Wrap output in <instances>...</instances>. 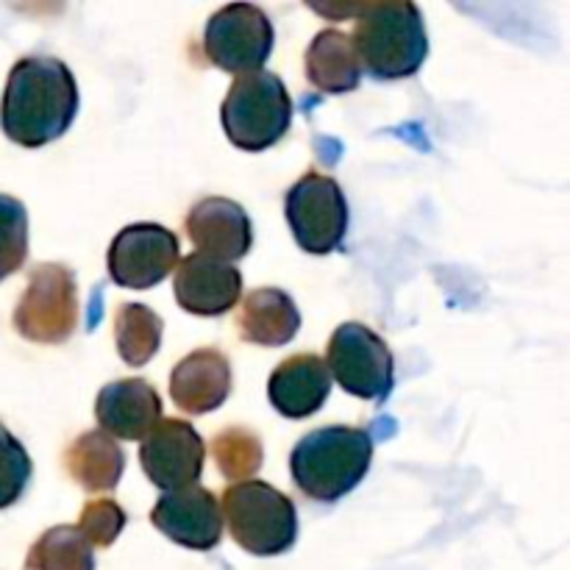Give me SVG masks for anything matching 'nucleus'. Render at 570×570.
<instances>
[{
    "instance_id": "f257e3e1",
    "label": "nucleus",
    "mask_w": 570,
    "mask_h": 570,
    "mask_svg": "<svg viewBox=\"0 0 570 570\" xmlns=\"http://www.w3.org/2000/svg\"><path fill=\"white\" fill-rule=\"evenodd\" d=\"M78 115V83L56 56H26L9 72L0 104V128L22 148L59 139Z\"/></svg>"
},
{
    "instance_id": "f03ea898",
    "label": "nucleus",
    "mask_w": 570,
    "mask_h": 570,
    "mask_svg": "<svg viewBox=\"0 0 570 570\" xmlns=\"http://www.w3.org/2000/svg\"><path fill=\"white\" fill-rule=\"evenodd\" d=\"M373 462V438L356 426H326L304 434L289 454L295 484L312 501H340L356 490Z\"/></svg>"
},
{
    "instance_id": "7ed1b4c3",
    "label": "nucleus",
    "mask_w": 570,
    "mask_h": 570,
    "mask_svg": "<svg viewBox=\"0 0 570 570\" xmlns=\"http://www.w3.org/2000/svg\"><path fill=\"white\" fill-rule=\"evenodd\" d=\"M351 42L360 56L362 70L382 81L415 76L429 56L426 22L415 3L360 6Z\"/></svg>"
},
{
    "instance_id": "20e7f679",
    "label": "nucleus",
    "mask_w": 570,
    "mask_h": 570,
    "mask_svg": "<svg viewBox=\"0 0 570 570\" xmlns=\"http://www.w3.org/2000/svg\"><path fill=\"white\" fill-rule=\"evenodd\" d=\"M223 131L239 150L273 148L293 122V98L282 78L271 70L237 76L220 109Z\"/></svg>"
},
{
    "instance_id": "39448f33",
    "label": "nucleus",
    "mask_w": 570,
    "mask_h": 570,
    "mask_svg": "<svg viewBox=\"0 0 570 570\" xmlns=\"http://www.w3.org/2000/svg\"><path fill=\"white\" fill-rule=\"evenodd\" d=\"M223 518L234 543L254 557H278L298 538V512L289 495L267 482H237L223 493Z\"/></svg>"
},
{
    "instance_id": "423d86ee",
    "label": "nucleus",
    "mask_w": 570,
    "mask_h": 570,
    "mask_svg": "<svg viewBox=\"0 0 570 570\" xmlns=\"http://www.w3.org/2000/svg\"><path fill=\"white\" fill-rule=\"evenodd\" d=\"M326 367L348 395L382 404L395 384V360L382 337L362 323H343L328 340Z\"/></svg>"
},
{
    "instance_id": "0eeeda50",
    "label": "nucleus",
    "mask_w": 570,
    "mask_h": 570,
    "mask_svg": "<svg viewBox=\"0 0 570 570\" xmlns=\"http://www.w3.org/2000/svg\"><path fill=\"white\" fill-rule=\"evenodd\" d=\"M293 237L306 254H332L348 232V200L343 187L326 173H306L284 198Z\"/></svg>"
},
{
    "instance_id": "6e6552de",
    "label": "nucleus",
    "mask_w": 570,
    "mask_h": 570,
    "mask_svg": "<svg viewBox=\"0 0 570 570\" xmlns=\"http://www.w3.org/2000/svg\"><path fill=\"white\" fill-rule=\"evenodd\" d=\"M78 287L65 265H39L14 309V328L31 343L59 345L76 334Z\"/></svg>"
},
{
    "instance_id": "1a4fd4ad",
    "label": "nucleus",
    "mask_w": 570,
    "mask_h": 570,
    "mask_svg": "<svg viewBox=\"0 0 570 570\" xmlns=\"http://www.w3.org/2000/svg\"><path fill=\"white\" fill-rule=\"evenodd\" d=\"M273 22L259 6L232 3L209 17L204 33L206 56L220 70L245 76L265 67L273 50Z\"/></svg>"
},
{
    "instance_id": "9d476101",
    "label": "nucleus",
    "mask_w": 570,
    "mask_h": 570,
    "mask_svg": "<svg viewBox=\"0 0 570 570\" xmlns=\"http://www.w3.org/2000/svg\"><path fill=\"white\" fill-rule=\"evenodd\" d=\"M181 245L159 223L126 226L109 245V276L126 289H150L178 267Z\"/></svg>"
},
{
    "instance_id": "9b49d317",
    "label": "nucleus",
    "mask_w": 570,
    "mask_h": 570,
    "mask_svg": "<svg viewBox=\"0 0 570 570\" xmlns=\"http://www.w3.org/2000/svg\"><path fill=\"white\" fill-rule=\"evenodd\" d=\"M204 440L195 432L193 423L178 421H159L139 445V462L150 482L165 493L184 490L198 484L204 473Z\"/></svg>"
},
{
    "instance_id": "f8f14e48",
    "label": "nucleus",
    "mask_w": 570,
    "mask_h": 570,
    "mask_svg": "<svg viewBox=\"0 0 570 570\" xmlns=\"http://www.w3.org/2000/svg\"><path fill=\"white\" fill-rule=\"evenodd\" d=\"M150 523L173 543L193 551H209L223 538V512L215 493L200 484L173 490L156 501Z\"/></svg>"
},
{
    "instance_id": "ddd939ff",
    "label": "nucleus",
    "mask_w": 570,
    "mask_h": 570,
    "mask_svg": "<svg viewBox=\"0 0 570 570\" xmlns=\"http://www.w3.org/2000/svg\"><path fill=\"white\" fill-rule=\"evenodd\" d=\"M176 301L184 312L198 317H220L237 306L243 295V273L228 262L189 254L176 267Z\"/></svg>"
},
{
    "instance_id": "4468645a",
    "label": "nucleus",
    "mask_w": 570,
    "mask_h": 570,
    "mask_svg": "<svg viewBox=\"0 0 570 570\" xmlns=\"http://www.w3.org/2000/svg\"><path fill=\"white\" fill-rule=\"evenodd\" d=\"M187 237L198 248V254L212 256L217 262H237L254 245L250 217L237 200L204 198L187 212Z\"/></svg>"
},
{
    "instance_id": "2eb2a0df",
    "label": "nucleus",
    "mask_w": 570,
    "mask_h": 570,
    "mask_svg": "<svg viewBox=\"0 0 570 570\" xmlns=\"http://www.w3.org/2000/svg\"><path fill=\"white\" fill-rule=\"evenodd\" d=\"M95 417L109 438L142 440L161 421V399L145 379H120L98 393Z\"/></svg>"
},
{
    "instance_id": "dca6fc26",
    "label": "nucleus",
    "mask_w": 570,
    "mask_h": 570,
    "mask_svg": "<svg viewBox=\"0 0 570 570\" xmlns=\"http://www.w3.org/2000/svg\"><path fill=\"white\" fill-rule=\"evenodd\" d=\"M232 393V365L217 348H198L170 373V399L187 415H206Z\"/></svg>"
},
{
    "instance_id": "f3484780",
    "label": "nucleus",
    "mask_w": 570,
    "mask_h": 570,
    "mask_svg": "<svg viewBox=\"0 0 570 570\" xmlns=\"http://www.w3.org/2000/svg\"><path fill=\"white\" fill-rule=\"evenodd\" d=\"M332 393V376L317 354H295L284 360L267 382V399L278 415L289 421L309 417L326 404Z\"/></svg>"
},
{
    "instance_id": "a211bd4d",
    "label": "nucleus",
    "mask_w": 570,
    "mask_h": 570,
    "mask_svg": "<svg viewBox=\"0 0 570 570\" xmlns=\"http://www.w3.org/2000/svg\"><path fill=\"white\" fill-rule=\"evenodd\" d=\"M237 326L245 343L278 348L298 334L301 312L284 289L259 287L245 298Z\"/></svg>"
},
{
    "instance_id": "6ab92c4d",
    "label": "nucleus",
    "mask_w": 570,
    "mask_h": 570,
    "mask_svg": "<svg viewBox=\"0 0 570 570\" xmlns=\"http://www.w3.org/2000/svg\"><path fill=\"white\" fill-rule=\"evenodd\" d=\"M65 468L72 482L87 493H106L115 490L126 471V454L115 438L95 429L72 440L65 451Z\"/></svg>"
},
{
    "instance_id": "aec40b11",
    "label": "nucleus",
    "mask_w": 570,
    "mask_h": 570,
    "mask_svg": "<svg viewBox=\"0 0 570 570\" xmlns=\"http://www.w3.org/2000/svg\"><path fill=\"white\" fill-rule=\"evenodd\" d=\"M362 72L365 70L348 33L326 28L312 39L306 50V78L312 87L328 95L354 92L362 81Z\"/></svg>"
},
{
    "instance_id": "412c9836",
    "label": "nucleus",
    "mask_w": 570,
    "mask_h": 570,
    "mask_svg": "<svg viewBox=\"0 0 570 570\" xmlns=\"http://www.w3.org/2000/svg\"><path fill=\"white\" fill-rule=\"evenodd\" d=\"M165 334V323L150 306L126 304L117 309L115 317V343L120 360L131 367L148 365L156 356Z\"/></svg>"
},
{
    "instance_id": "4be33fe9",
    "label": "nucleus",
    "mask_w": 570,
    "mask_h": 570,
    "mask_svg": "<svg viewBox=\"0 0 570 570\" xmlns=\"http://www.w3.org/2000/svg\"><path fill=\"white\" fill-rule=\"evenodd\" d=\"M26 570H95L92 546L76 527H53L31 546Z\"/></svg>"
},
{
    "instance_id": "5701e85b",
    "label": "nucleus",
    "mask_w": 570,
    "mask_h": 570,
    "mask_svg": "<svg viewBox=\"0 0 570 570\" xmlns=\"http://www.w3.org/2000/svg\"><path fill=\"white\" fill-rule=\"evenodd\" d=\"M212 460L217 462L228 482L237 484L248 482V476L259 471L265 451H262V440L250 429L228 426L212 440Z\"/></svg>"
},
{
    "instance_id": "b1692460",
    "label": "nucleus",
    "mask_w": 570,
    "mask_h": 570,
    "mask_svg": "<svg viewBox=\"0 0 570 570\" xmlns=\"http://www.w3.org/2000/svg\"><path fill=\"white\" fill-rule=\"evenodd\" d=\"M28 212L11 195H0V282L26 265Z\"/></svg>"
},
{
    "instance_id": "393cba45",
    "label": "nucleus",
    "mask_w": 570,
    "mask_h": 570,
    "mask_svg": "<svg viewBox=\"0 0 570 570\" xmlns=\"http://www.w3.org/2000/svg\"><path fill=\"white\" fill-rule=\"evenodd\" d=\"M31 456L26 445L0 423V510H9L26 493L31 482Z\"/></svg>"
},
{
    "instance_id": "a878e982",
    "label": "nucleus",
    "mask_w": 570,
    "mask_h": 570,
    "mask_svg": "<svg viewBox=\"0 0 570 570\" xmlns=\"http://www.w3.org/2000/svg\"><path fill=\"white\" fill-rule=\"evenodd\" d=\"M126 512L117 501L111 499H98L83 504L81 518H78V532L87 538L89 546H98V549H109L120 532L126 529Z\"/></svg>"
}]
</instances>
